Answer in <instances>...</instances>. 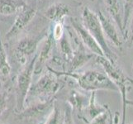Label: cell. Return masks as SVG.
Masks as SVG:
<instances>
[{
	"label": "cell",
	"instance_id": "4",
	"mask_svg": "<svg viewBox=\"0 0 133 124\" xmlns=\"http://www.w3.org/2000/svg\"><path fill=\"white\" fill-rule=\"evenodd\" d=\"M95 61L98 65L103 68L104 73L111 80L119 90V93L122 95V124H125L126 119V108H127V93L129 89L128 87L131 86L128 82V77L125 75L122 69L117 66V63L114 64L104 56H95Z\"/></svg>",
	"mask_w": 133,
	"mask_h": 124
},
{
	"label": "cell",
	"instance_id": "23",
	"mask_svg": "<svg viewBox=\"0 0 133 124\" xmlns=\"http://www.w3.org/2000/svg\"><path fill=\"white\" fill-rule=\"evenodd\" d=\"M10 105V91L8 89L0 91V117L5 114Z\"/></svg>",
	"mask_w": 133,
	"mask_h": 124
},
{
	"label": "cell",
	"instance_id": "10",
	"mask_svg": "<svg viewBox=\"0 0 133 124\" xmlns=\"http://www.w3.org/2000/svg\"><path fill=\"white\" fill-rule=\"evenodd\" d=\"M97 15L107 41L108 40L117 48L121 49L122 47V41L120 36H119V32L116 24L113 23L111 18L108 17L107 15H105L103 11L99 10L97 12Z\"/></svg>",
	"mask_w": 133,
	"mask_h": 124
},
{
	"label": "cell",
	"instance_id": "28",
	"mask_svg": "<svg viewBox=\"0 0 133 124\" xmlns=\"http://www.w3.org/2000/svg\"><path fill=\"white\" fill-rule=\"evenodd\" d=\"M128 82H129L130 85H133V80L132 79H130V78H128Z\"/></svg>",
	"mask_w": 133,
	"mask_h": 124
},
{
	"label": "cell",
	"instance_id": "12",
	"mask_svg": "<svg viewBox=\"0 0 133 124\" xmlns=\"http://www.w3.org/2000/svg\"><path fill=\"white\" fill-rule=\"evenodd\" d=\"M95 57L93 53H88L85 50V47L80 42H78V48L74 50L72 58L68 63L69 69L65 72H75L79 69L83 67L85 64L88 63L92 58Z\"/></svg>",
	"mask_w": 133,
	"mask_h": 124
},
{
	"label": "cell",
	"instance_id": "3",
	"mask_svg": "<svg viewBox=\"0 0 133 124\" xmlns=\"http://www.w3.org/2000/svg\"><path fill=\"white\" fill-rule=\"evenodd\" d=\"M82 21L85 28L89 31V33L93 36V37L102 49L104 57H106L110 61L116 64L117 56L113 52V50L108 45V41L106 39L102 26L99 22L97 13L92 11L88 7H84L83 13H82Z\"/></svg>",
	"mask_w": 133,
	"mask_h": 124
},
{
	"label": "cell",
	"instance_id": "20",
	"mask_svg": "<svg viewBox=\"0 0 133 124\" xmlns=\"http://www.w3.org/2000/svg\"><path fill=\"white\" fill-rule=\"evenodd\" d=\"M63 118L64 113H62L61 108L57 105L56 101H55L51 111L48 114L43 124H61Z\"/></svg>",
	"mask_w": 133,
	"mask_h": 124
},
{
	"label": "cell",
	"instance_id": "13",
	"mask_svg": "<svg viewBox=\"0 0 133 124\" xmlns=\"http://www.w3.org/2000/svg\"><path fill=\"white\" fill-rule=\"evenodd\" d=\"M90 96H87L77 89H72L67 96V103L72 108L73 112L75 111L80 115L83 114L89 104ZM79 115V117L80 116Z\"/></svg>",
	"mask_w": 133,
	"mask_h": 124
},
{
	"label": "cell",
	"instance_id": "31",
	"mask_svg": "<svg viewBox=\"0 0 133 124\" xmlns=\"http://www.w3.org/2000/svg\"><path fill=\"white\" fill-rule=\"evenodd\" d=\"M131 124H133V123H131Z\"/></svg>",
	"mask_w": 133,
	"mask_h": 124
},
{
	"label": "cell",
	"instance_id": "6",
	"mask_svg": "<svg viewBox=\"0 0 133 124\" xmlns=\"http://www.w3.org/2000/svg\"><path fill=\"white\" fill-rule=\"evenodd\" d=\"M56 99L48 100H34L25 104L24 108L16 113L19 120L31 122L42 118L51 111Z\"/></svg>",
	"mask_w": 133,
	"mask_h": 124
},
{
	"label": "cell",
	"instance_id": "22",
	"mask_svg": "<svg viewBox=\"0 0 133 124\" xmlns=\"http://www.w3.org/2000/svg\"><path fill=\"white\" fill-rule=\"evenodd\" d=\"M112 116L109 108L108 107L104 112L101 113L99 115L92 119L86 124H112Z\"/></svg>",
	"mask_w": 133,
	"mask_h": 124
},
{
	"label": "cell",
	"instance_id": "1",
	"mask_svg": "<svg viewBox=\"0 0 133 124\" xmlns=\"http://www.w3.org/2000/svg\"><path fill=\"white\" fill-rule=\"evenodd\" d=\"M46 69L56 73L62 77H69L74 80L79 88L87 92H94L97 90H110L119 92L118 88L113 84L108 75L98 70H87L84 71L65 72L59 71L47 66Z\"/></svg>",
	"mask_w": 133,
	"mask_h": 124
},
{
	"label": "cell",
	"instance_id": "29",
	"mask_svg": "<svg viewBox=\"0 0 133 124\" xmlns=\"http://www.w3.org/2000/svg\"><path fill=\"white\" fill-rule=\"evenodd\" d=\"M43 123H44V121H43V122H39L38 124H43Z\"/></svg>",
	"mask_w": 133,
	"mask_h": 124
},
{
	"label": "cell",
	"instance_id": "17",
	"mask_svg": "<svg viewBox=\"0 0 133 124\" xmlns=\"http://www.w3.org/2000/svg\"><path fill=\"white\" fill-rule=\"evenodd\" d=\"M25 4L22 0H0V15L11 16L15 14Z\"/></svg>",
	"mask_w": 133,
	"mask_h": 124
},
{
	"label": "cell",
	"instance_id": "25",
	"mask_svg": "<svg viewBox=\"0 0 133 124\" xmlns=\"http://www.w3.org/2000/svg\"><path fill=\"white\" fill-rule=\"evenodd\" d=\"M61 124H75L74 116H73V109L68 103L66 104L64 111V118Z\"/></svg>",
	"mask_w": 133,
	"mask_h": 124
},
{
	"label": "cell",
	"instance_id": "15",
	"mask_svg": "<svg viewBox=\"0 0 133 124\" xmlns=\"http://www.w3.org/2000/svg\"><path fill=\"white\" fill-rule=\"evenodd\" d=\"M69 13H70V8L67 4L64 3H56L51 4L46 10L44 12V16L46 19L56 22H62Z\"/></svg>",
	"mask_w": 133,
	"mask_h": 124
},
{
	"label": "cell",
	"instance_id": "18",
	"mask_svg": "<svg viewBox=\"0 0 133 124\" xmlns=\"http://www.w3.org/2000/svg\"><path fill=\"white\" fill-rule=\"evenodd\" d=\"M12 67L8 62V56L0 37V79L5 80L11 75Z\"/></svg>",
	"mask_w": 133,
	"mask_h": 124
},
{
	"label": "cell",
	"instance_id": "9",
	"mask_svg": "<svg viewBox=\"0 0 133 124\" xmlns=\"http://www.w3.org/2000/svg\"><path fill=\"white\" fill-rule=\"evenodd\" d=\"M71 27L74 29L75 34L78 36V38L80 41V42L83 44L86 48H88L91 53L94 54L95 56H104L102 49L100 48L99 45L97 43V41L93 37L89 31L87 30L84 26L76 21L75 19L70 20Z\"/></svg>",
	"mask_w": 133,
	"mask_h": 124
},
{
	"label": "cell",
	"instance_id": "8",
	"mask_svg": "<svg viewBox=\"0 0 133 124\" xmlns=\"http://www.w3.org/2000/svg\"><path fill=\"white\" fill-rule=\"evenodd\" d=\"M36 14V8L26 4L22 7L17 13V17L12 26L5 35V40L10 41L19 35L29 23L33 20Z\"/></svg>",
	"mask_w": 133,
	"mask_h": 124
},
{
	"label": "cell",
	"instance_id": "5",
	"mask_svg": "<svg viewBox=\"0 0 133 124\" xmlns=\"http://www.w3.org/2000/svg\"><path fill=\"white\" fill-rule=\"evenodd\" d=\"M37 53L29 60L25 66H22V70L19 71L16 79L15 94H16V106L15 113H19L25 107L26 100L28 91L32 82V77L34 75V66Z\"/></svg>",
	"mask_w": 133,
	"mask_h": 124
},
{
	"label": "cell",
	"instance_id": "26",
	"mask_svg": "<svg viewBox=\"0 0 133 124\" xmlns=\"http://www.w3.org/2000/svg\"><path fill=\"white\" fill-rule=\"evenodd\" d=\"M126 38H127L128 40V44H129V45H133V11H132L131 18L127 25V28L126 31Z\"/></svg>",
	"mask_w": 133,
	"mask_h": 124
},
{
	"label": "cell",
	"instance_id": "16",
	"mask_svg": "<svg viewBox=\"0 0 133 124\" xmlns=\"http://www.w3.org/2000/svg\"><path fill=\"white\" fill-rule=\"evenodd\" d=\"M108 105H101L96 100V92H91L89 104L85 108L84 112L79 118H81L85 123H88L92 119L97 117L101 113L107 109Z\"/></svg>",
	"mask_w": 133,
	"mask_h": 124
},
{
	"label": "cell",
	"instance_id": "14",
	"mask_svg": "<svg viewBox=\"0 0 133 124\" xmlns=\"http://www.w3.org/2000/svg\"><path fill=\"white\" fill-rule=\"evenodd\" d=\"M107 11L116 24L120 33L125 37V31L123 28V12L119 0H104Z\"/></svg>",
	"mask_w": 133,
	"mask_h": 124
},
{
	"label": "cell",
	"instance_id": "19",
	"mask_svg": "<svg viewBox=\"0 0 133 124\" xmlns=\"http://www.w3.org/2000/svg\"><path fill=\"white\" fill-rule=\"evenodd\" d=\"M58 42H59V52H61L64 61H65L68 65V63L70 62V61L72 58L73 53H74V49L72 47L70 39L68 38V36L65 34H64L61 39L58 41Z\"/></svg>",
	"mask_w": 133,
	"mask_h": 124
},
{
	"label": "cell",
	"instance_id": "7",
	"mask_svg": "<svg viewBox=\"0 0 133 124\" xmlns=\"http://www.w3.org/2000/svg\"><path fill=\"white\" fill-rule=\"evenodd\" d=\"M47 31L43 30L41 34L35 36H26L17 42L14 54L17 62L22 66L27 63L28 59L36 52L38 45L47 36Z\"/></svg>",
	"mask_w": 133,
	"mask_h": 124
},
{
	"label": "cell",
	"instance_id": "21",
	"mask_svg": "<svg viewBox=\"0 0 133 124\" xmlns=\"http://www.w3.org/2000/svg\"><path fill=\"white\" fill-rule=\"evenodd\" d=\"M123 1V7H122V12H123V28L125 31V37L126 38V31L127 28V25L129 20L131 18V13L133 11V0H122Z\"/></svg>",
	"mask_w": 133,
	"mask_h": 124
},
{
	"label": "cell",
	"instance_id": "11",
	"mask_svg": "<svg viewBox=\"0 0 133 124\" xmlns=\"http://www.w3.org/2000/svg\"><path fill=\"white\" fill-rule=\"evenodd\" d=\"M55 42L56 41L53 38L52 32L50 31L47 36H45L44 43L42 48H41L39 54H37V57H36L34 66V75H40L42 73L46 61L50 56V54H51V51L53 50V45Z\"/></svg>",
	"mask_w": 133,
	"mask_h": 124
},
{
	"label": "cell",
	"instance_id": "27",
	"mask_svg": "<svg viewBox=\"0 0 133 124\" xmlns=\"http://www.w3.org/2000/svg\"><path fill=\"white\" fill-rule=\"evenodd\" d=\"M126 104H127V106H131L133 107V100H127V102H126Z\"/></svg>",
	"mask_w": 133,
	"mask_h": 124
},
{
	"label": "cell",
	"instance_id": "24",
	"mask_svg": "<svg viewBox=\"0 0 133 124\" xmlns=\"http://www.w3.org/2000/svg\"><path fill=\"white\" fill-rule=\"evenodd\" d=\"M51 32L55 41H58L61 40L64 34H65V29H64V26L62 22H56V23H55V26L53 27Z\"/></svg>",
	"mask_w": 133,
	"mask_h": 124
},
{
	"label": "cell",
	"instance_id": "30",
	"mask_svg": "<svg viewBox=\"0 0 133 124\" xmlns=\"http://www.w3.org/2000/svg\"><path fill=\"white\" fill-rule=\"evenodd\" d=\"M132 69H133V66H132Z\"/></svg>",
	"mask_w": 133,
	"mask_h": 124
},
{
	"label": "cell",
	"instance_id": "2",
	"mask_svg": "<svg viewBox=\"0 0 133 124\" xmlns=\"http://www.w3.org/2000/svg\"><path fill=\"white\" fill-rule=\"evenodd\" d=\"M47 72L42 75L37 81L31 84L27 94V99L35 100H48L56 99V95L63 87L59 75L47 69Z\"/></svg>",
	"mask_w": 133,
	"mask_h": 124
}]
</instances>
